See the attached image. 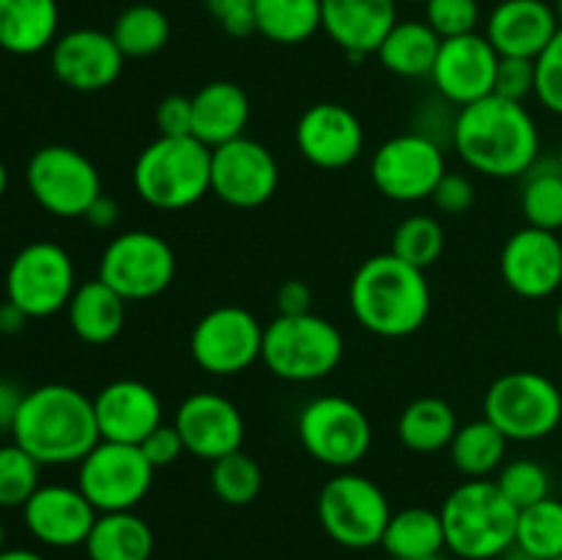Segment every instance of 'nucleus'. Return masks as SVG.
Instances as JSON below:
<instances>
[{
	"label": "nucleus",
	"instance_id": "15",
	"mask_svg": "<svg viewBox=\"0 0 562 560\" xmlns=\"http://www.w3.org/2000/svg\"><path fill=\"white\" fill-rule=\"evenodd\" d=\"M263 327L247 307L220 305L198 318L190 355L212 377H236L261 360Z\"/></svg>",
	"mask_w": 562,
	"mask_h": 560
},
{
	"label": "nucleus",
	"instance_id": "10",
	"mask_svg": "<svg viewBox=\"0 0 562 560\" xmlns=\"http://www.w3.org/2000/svg\"><path fill=\"white\" fill-rule=\"evenodd\" d=\"M25 181L33 201L60 220L86 217L91 203L102 195V176L97 165L64 143L36 148L27 159Z\"/></svg>",
	"mask_w": 562,
	"mask_h": 560
},
{
	"label": "nucleus",
	"instance_id": "55",
	"mask_svg": "<svg viewBox=\"0 0 562 560\" xmlns=\"http://www.w3.org/2000/svg\"><path fill=\"white\" fill-rule=\"evenodd\" d=\"M5 190H9V170H5L3 159H0V198L5 195Z\"/></svg>",
	"mask_w": 562,
	"mask_h": 560
},
{
	"label": "nucleus",
	"instance_id": "41",
	"mask_svg": "<svg viewBox=\"0 0 562 560\" xmlns=\"http://www.w3.org/2000/svg\"><path fill=\"white\" fill-rule=\"evenodd\" d=\"M494 483L510 500V505L519 511L530 508V505L541 503V500L552 494V478H549L547 467L532 459L505 461Z\"/></svg>",
	"mask_w": 562,
	"mask_h": 560
},
{
	"label": "nucleus",
	"instance_id": "21",
	"mask_svg": "<svg viewBox=\"0 0 562 560\" xmlns=\"http://www.w3.org/2000/svg\"><path fill=\"white\" fill-rule=\"evenodd\" d=\"M296 148L322 170L349 168L366 148L362 121L340 102H316L300 115L294 130Z\"/></svg>",
	"mask_w": 562,
	"mask_h": 560
},
{
	"label": "nucleus",
	"instance_id": "32",
	"mask_svg": "<svg viewBox=\"0 0 562 560\" xmlns=\"http://www.w3.org/2000/svg\"><path fill=\"white\" fill-rule=\"evenodd\" d=\"M456 432H459L456 410L437 395H423V399L409 401L398 417V439L412 453L448 450Z\"/></svg>",
	"mask_w": 562,
	"mask_h": 560
},
{
	"label": "nucleus",
	"instance_id": "51",
	"mask_svg": "<svg viewBox=\"0 0 562 560\" xmlns=\"http://www.w3.org/2000/svg\"><path fill=\"white\" fill-rule=\"evenodd\" d=\"M20 388L11 382H0V432H11L16 421V412H20L22 404Z\"/></svg>",
	"mask_w": 562,
	"mask_h": 560
},
{
	"label": "nucleus",
	"instance_id": "60",
	"mask_svg": "<svg viewBox=\"0 0 562 560\" xmlns=\"http://www.w3.org/2000/svg\"><path fill=\"white\" fill-rule=\"evenodd\" d=\"M558 163H560V168H562V146H560V152H558Z\"/></svg>",
	"mask_w": 562,
	"mask_h": 560
},
{
	"label": "nucleus",
	"instance_id": "3",
	"mask_svg": "<svg viewBox=\"0 0 562 560\" xmlns=\"http://www.w3.org/2000/svg\"><path fill=\"white\" fill-rule=\"evenodd\" d=\"M349 307L357 324L379 338H409L431 313L426 269L379 253L357 267L349 283Z\"/></svg>",
	"mask_w": 562,
	"mask_h": 560
},
{
	"label": "nucleus",
	"instance_id": "11",
	"mask_svg": "<svg viewBox=\"0 0 562 560\" xmlns=\"http://www.w3.org/2000/svg\"><path fill=\"white\" fill-rule=\"evenodd\" d=\"M97 278L126 302L154 300L173 283L176 253L151 231H124L102 250Z\"/></svg>",
	"mask_w": 562,
	"mask_h": 560
},
{
	"label": "nucleus",
	"instance_id": "14",
	"mask_svg": "<svg viewBox=\"0 0 562 560\" xmlns=\"http://www.w3.org/2000/svg\"><path fill=\"white\" fill-rule=\"evenodd\" d=\"M448 173L445 152L426 132H404L373 152L371 179L384 198L415 203L431 198L442 176Z\"/></svg>",
	"mask_w": 562,
	"mask_h": 560
},
{
	"label": "nucleus",
	"instance_id": "38",
	"mask_svg": "<svg viewBox=\"0 0 562 560\" xmlns=\"http://www.w3.org/2000/svg\"><path fill=\"white\" fill-rule=\"evenodd\" d=\"M209 481H212V492L217 494V500L239 508V505H250L261 494L263 470L245 450H234V453L212 461Z\"/></svg>",
	"mask_w": 562,
	"mask_h": 560
},
{
	"label": "nucleus",
	"instance_id": "40",
	"mask_svg": "<svg viewBox=\"0 0 562 560\" xmlns=\"http://www.w3.org/2000/svg\"><path fill=\"white\" fill-rule=\"evenodd\" d=\"M42 486V464L16 443L0 445V508H22Z\"/></svg>",
	"mask_w": 562,
	"mask_h": 560
},
{
	"label": "nucleus",
	"instance_id": "47",
	"mask_svg": "<svg viewBox=\"0 0 562 560\" xmlns=\"http://www.w3.org/2000/svg\"><path fill=\"white\" fill-rule=\"evenodd\" d=\"M137 448H140V453L146 456L154 470L173 464V461L181 459V453H187L181 434L176 432V426H165V423L154 428Z\"/></svg>",
	"mask_w": 562,
	"mask_h": 560
},
{
	"label": "nucleus",
	"instance_id": "4",
	"mask_svg": "<svg viewBox=\"0 0 562 560\" xmlns=\"http://www.w3.org/2000/svg\"><path fill=\"white\" fill-rule=\"evenodd\" d=\"M445 547L459 560H497L516 544L519 508L499 492L494 478H467L439 508Z\"/></svg>",
	"mask_w": 562,
	"mask_h": 560
},
{
	"label": "nucleus",
	"instance_id": "7",
	"mask_svg": "<svg viewBox=\"0 0 562 560\" xmlns=\"http://www.w3.org/2000/svg\"><path fill=\"white\" fill-rule=\"evenodd\" d=\"M483 417L508 443H538L562 423V390L538 371H510L492 382L483 399Z\"/></svg>",
	"mask_w": 562,
	"mask_h": 560
},
{
	"label": "nucleus",
	"instance_id": "45",
	"mask_svg": "<svg viewBox=\"0 0 562 560\" xmlns=\"http://www.w3.org/2000/svg\"><path fill=\"white\" fill-rule=\"evenodd\" d=\"M203 5L228 36L247 38L256 33L258 0H203Z\"/></svg>",
	"mask_w": 562,
	"mask_h": 560
},
{
	"label": "nucleus",
	"instance_id": "35",
	"mask_svg": "<svg viewBox=\"0 0 562 560\" xmlns=\"http://www.w3.org/2000/svg\"><path fill=\"white\" fill-rule=\"evenodd\" d=\"M322 31V0H258L256 33L274 44H302Z\"/></svg>",
	"mask_w": 562,
	"mask_h": 560
},
{
	"label": "nucleus",
	"instance_id": "30",
	"mask_svg": "<svg viewBox=\"0 0 562 560\" xmlns=\"http://www.w3.org/2000/svg\"><path fill=\"white\" fill-rule=\"evenodd\" d=\"M439 44H442V38L437 36V31L426 20L395 22L393 31L379 44L376 58L384 69L398 77H406V80L431 77Z\"/></svg>",
	"mask_w": 562,
	"mask_h": 560
},
{
	"label": "nucleus",
	"instance_id": "29",
	"mask_svg": "<svg viewBox=\"0 0 562 560\" xmlns=\"http://www.w3.org/2000/svg\"><path fill=\"white\" fill-rule=\"evenodd\" d=\"M88 560H151L154 533L135 511L99 514L86 541Z\"/></svg>",
	"mask_w": 562,
	"mask_h": 560
},
{
	"label": "nucleus",
	"instance_id": "12",
	"mask_svg": "<svg viewBox=\"0 0 562 560\" xmlns=\"http://www.w3.org/2000/svg\"><path fill=\"white\" fill-rule=\"evenodd\" d=\"M154 483V467L137 445L99 439L77 464V489L99 514L135 511Z\"/></svg>",
	"mask_w": 562,
	"mask_h": 560
},
{
	"label": "nucleus",
	"instance_id": "27",
	"mask_svg": "<svg viewBox=\"0 0 562 560\" xmlns=\"http://www.w3.org/2000/svg\"><path fill=\"white\" fill-rule=\"evenodd\" d=\"M69 327L82 344L104 346L121 335L126 324V300L99 278L77 285L69 305Z\"/></svg>",
	"mask_w": 562,
	"mask_h": 560
},
{
	"label": "nucleus",
	"instance_id": "49",
	"mask_svg": "<svg viewBox=\"0 0 562 560\" xmlns=\"http://www.w3.org/2000/svg\"><path fill=\"white\" fill-rule=\"evenodd\" d=\"M313 291L305 280H285L278 289V316H302L311 313Z\"/></svg>",
	"mask_w": 562,
	"mask_h": 560
},
{
	"label": "nucleus",
	"instance_id": "28",
	"mask_svg": "<svg viewBox=\"0 0 562 560\" xmlns=\"http://www.w3.org/2000/svg\"><path fill=\"white\" fill-rule=\"evenodd\" d=\"M58 0H0V49L36 55L58 38Z\"/></svg>",
	"mask_w": 562,
	"mask_h": 560
},
{
	"label": "nucleus",
	"instance_id": "54",
	"mask_svg": "<svg viewBox=\"0 0 562 560\" xmlns=\"http://www.w3.org/2000/svg\"><path fill=\"white\" fill-rule=\"evenodd\" d=\"M497 560H538V558H536V555H530V552H527V549H521L519 544H514V547H508V549H505V552L499 555Z\"/></svg>",
	"mask_w": 562,
	"mask_h": 560
},
{
	"label": "nucleus",
	"instance_id": "20",
	"mask_svg": "<svg viewBox=\"0 0 562 560\" xmlns=\"http://www.w3.org/2000/svg\"><path fill=\"white\" fill-rule=\"evenodd\" d=\"M173 426L184 439L187 453L209 464L241 450L245 443V417L239 406L212 390L187 395L176 410Z\"/></svg>",
	"mask_w": 562,
	"mask_h": 560
},
{
	"label": "nucleus",
	"instance_id": "24",
	"mask_svg": "<svg viewBox=\"0 0 562 560\" xmlns=\"http://www.w3.org/2000/svg\"><path fill=\"white\" fill-rule=\"evenodd\" d=\"M398 22V0H322V31L360 64Z\"/></svg>",
	"mask_w": 562,
	"mask_h": 560
},
{
	"label": "nucleus",
	"instance_id": "25",
	"mask_svg": "<svg viewBox=\"0 0 562 560\" xmlns=\"http://www.w3.org/2000/svg\"><path fill=\"white\" fill-rule=\"evenodd\" d=\"M558 31V14L547 0H503L488 14L483 36L492 42L499 58L536 60Z\"/></svg>",
	"mask_w": 562,
	"mask_h": 560
},
{
	"label": "nucleus",
	"instance_id": "33",
	"mask_svg": "<svg viewBox=\"0 0 562 560\" xmlns=\"http://www.w3.org/2000/svg\"><path fill=\"white\" fill-rule=\"evenodd\" d=\"M505 450H508L505 434L488 417H477L459 426L448 453L464 478H488L497 475L499 467L505 464Z\"/></svg>",
	"mask_w": 562,
	"mask_h": 560
},
{
	"label": "nucleus",
	"instance_id": "19",
	"mask_svg": "<svg viewBox=\"0 0 562 560\" xmlns=\"http://www.w3.org/2000/svg\"><path fill=\"white\" fill-rule=\"evenodd\" d=\"M505 285L525 300H547L562 285V236L554 231H514L499 253Z\"/></svg>",
	"mask_w": 562,
	"mask_h": 560
},
{
	"label": "nucleus",
	"instance_id": "34",
	"mask_svg": "<svg viewBox=\"0 0 562 560\" xmlns=\"http://www.w3.org/2000/svg\"><path fill=\"white\" fill-rule=\"evenodd\" d=\"M519 206L527 225L543 231H562V168L554 159H538L521 176Z\"/></svg>",
	"mask_w": 562,
	"mask_h": 560
},
{
	"label": "nucleus",
	"instance_id": "31",
	"mask_svg": "<svg viewBox=\"0 0 562 560\" xmlns=\"http://www.w3.org/2000/svg\"><path fill=\"white\" fill-rule=\"evenodd\" d=\"M379 547L393 560H415L442 555L445 527L439 511L426 505H412V508L393 511Z\"/></svg>",
	"mask_w": 562,
	"mask_h": 560
},
{
	"label": "nucleus",
	"instance_id": "58",
	"mask_svg": "<svg viewBox=\"0 0 562 560\" xmlns=\"http://www.w3.org/2000/svg\"><path fill=\"white\" fill-rule=\"evenodd\" d=\"M3 549H5V525L0 522V552H3Z\"/></svg>",
	"mask_w": 562,
	"mask_h": 560
},
{
	"label": "nucleus",
	"instance_id": "57",
	"mask_svg": "<svg viewBox=\"0 0 562 560\" xmlns=\"http://www.w3.org/2000/svg\"><path fill=\"white\" fill-rule=\"evenodd\" d=\"M554 14H558V22L562 27V0H554Z\"/></svg>",
	"mask_w": 562,
	"mask_h": 560
},
{
	"label": "nucleus",
	"instance_id": "52",
	"mask_svg": "<svg viewBox=\"0 0 562 560\" xmlns=\"http://www.w3.org/2000/svg\"><path fill=\"white\" fill-rule=\"evenodd\" d=\"M27 318H31V316H27L22 307H16L11 300L0 302V333H3V335L20 333V329L27 324Z\"/></svg>",
	"mask_w": 562,
	"mask_h": 560
},
{
	"label": "nucleus",
	"instance_id": "5",
	"mask_svg": "<svg viewBox=\"0 0 562 560\" xmlns=\"http://www.w3.org/2000/svg\"><path fill=\"white\" fill-rule=\"evenodd\" d=\"M132 184L140 201L159 212H181L212 192V148L192 135L148 143L135 159Z\"/></svg>",
	"mask_w": 562,
	"mask_h": 560
},
{
	"label": "nucleus",
	"instance_id": "42",
	"mask_svg": "<svg viewBox=\"0 0 562 560\" xmlns=\"http://www.w3.org/2000/svg\"><path fill=\"white\" fill-rule=\"evenodd\" d=\"M426 22L439 38L477 33L481 25V3L477 0H426Z\"/></svg>",
	"mask_w": 562,
	"mask_h": 560
},
{
	"label": "nucleus",
	"instance_id": "18",
	"mask_svg": "<svg viewBox=\"0 0 562 560\" xmlns=\"http://www.w3.org/2000/svg\"><path fill=\"white\" fill-rule=\"evenodd\" d=\"M499 55L483 33L442 38L437 53V64L431 69V82L439 97L456 108L486 99L494 93V75H497Z\"/></svg>",
	"mask_w": 562,
	"mask_h": 560
},
{
	"label": "nucleus",
	"instance_id": "50",
	"mask_svg": "<svg viewBox=\"0 0 562 560\" xmlns=\"http://www.w3.org/2000/svg\"><path fill=\"white\" fill-rule=\"evenodd\" d=\"M86 220L93 225V228H99V231L113 228V225L119 223V203H115L113 198L104 195V192H102V195H99L97 201L91 203V209L86 212Z\"/></svg>",
	"mask_w": 562,
	"mask_h": 560
},
{
	"label": "nucleus",
	"instance_id": "9",
	"mask_svg": "<svg viewBox=\"0 0 562 560\" xmlns=\"http://www.w3.org/2000/svg\"><path fill=\"white\" fill-rule=\"evenodd\" d=\"M300 443L318 464L351 470L373 445V423L360 404L346 395H318L296 417Z\"/></svg>",
	"mask_w": 562,
	"mask_h": 560
},
{
	"label": "nucleus",
	"instance_id": "23",
	"mask_svg": "<svg viewBox=\"0 0 562 560\" xmlns=\"http://www.w3.org/2000/svg\"><path fill=\"white\" fill-rule=\"evenodd\" d=\"M99 437L108 443L140 445L162 426V401L157 390L137 379H115L93 395Z\"/></svg>",
	"mask_w": 562,
	"mask_h": 560
},
{
	"label": "nucleus",
	"instance_id": "26",
	"mask_svg": "<svg viewBox=\"0 0 562 560\" xmlns=\"http://www.w3.org/2000/svg\"><path fill=\"white\" fill-rule=\"evenodd\" d=\"M250 121V99L236 82H206L192 97V137L217 148L245 135Z\"/></svg>",
	"mask_w": 562,
	"mask_h": 560
},
{
	"label": "nucleus",
	"instance_id": "17",
	"mask_svg": "<svg viewBox=\"0 0 562 560\" xmlns=\"http://www.w3.org/2000/svg\"><path fill=\"white\" fill-rule=\"evenodd\" d=\"M124 53L113 33L97 27H77L55 38L49 69L60 86L80 93H97L113 86L124 71Z\"/></svg>",
	"mask_w": 562,
	"mask_h": 560
},
{
	"label": "nucleus",
	"instance_id": "48",
	"mask_svg": "<svg viewBox=\"0 0 562 560\" xmlns=\"http://www.w3.org/2000/svg\"><path fill=\"white\" fill-rule=\"evenodd\" d=\"M159 135L165 137H187L192 135V97L184 93H170L157 108Z\"/></svg>",
	"mask_w": 562,
	"mask_h": 560
},
{
	"label": "nucleus",
	"instance_id": "61",
	"mask_svg": "<svg viewBox=\"0 0 562 560\" xmlns=\"http://www.w3.org/2000/svg\"><path fill=\"white\" fill-rule=\"evenodd\" d=\"M554 560H562V555H560V558H554Z\"/></svg>",
	"mask_w": 562,
	"mask_h": 560
},
{
	"label": "nucleus",
	"instance_id": "22",
	"mask_svg": "<svg viewBox=\"0 0 562 560\" xmlns=\"http://www.w3.org/2000/svg\"><path fill=\"white\" fill-rule=\"evenodd\" d=\"M99 511L86 494L66 483H42L22 505V522L38 544L53 549L86 547Z\"/></svg>",
	"mask_w": 562,
	"mask_h": 560
},
{
	"label": "nucleus",
	"instance_id": "2",
	"mask_svg": "<svg viewBox=\"0 0 562 560\" xmlns=\"http://www.w3.org/2000/svg\"><path fill=\"white\" fill-rule=\"evenodd\" d=\"M11 437L42 467L80 464L102 439L93 399L60 382L38 384L22 395Z\"/></svg>",
	"mask_w": 562,
	"mask_h": 560
},
{
	"label": "nucleus",
	"instance_id": "36",
	"mask_svg": "<svg viewBox=\"0 0 562 560\" xmlns=\"http://www.w3.org/2000/svg\"><path fill=\"white\" fill-rule=\"evenodd\" d=\"M110 33H113L124 58H148L168 44L170 20L157 5L137 3L121 11Z\"/></svg>",
	"mask_w": 562,
	"mask_h": 560
},
{
	"label": "nucleus",
	"instance_id": "43",
	"mask_svg": "<svg viewBox=\"0 0 562 560\" xmlns=\"http://www.w3.org/2000/svg\"><path fill=\"white\" fill-rule=\"evenodd\" d=\"M536 99L549 113L562 115V27L536 58Z\"/></svg>",
	"mask_w": 562,
	"mask_h": 560
},
{
	"label": "nucleus",
	"instance_id": "62",
	"mask_svg": "<svg viewBox=\"0 0 562 560\" xmlns=\"http://www.w3.org/2000/svg\"><path fill=\"white\" fill-rule=\"evenodd\" d=\"M423 3H426V0H423Z\"/></svg>",
	"mask_w": 562,
	"mask_h": 560
},
{
	"label": "nucleus",
	"instance_id": "46",
	"mask_svg": "<svg viewBox=\"0 0 562 560\" xmlns=\"http://www.w3.org/2000/svg\"><path fill=\"white\" fill-rule=\"evenodd\" d=\"M431 201L442 214H464L475 203V184L470 181V176L448 170L434 190Z\"/></svg>",
	"mask_w": 562,
	"mask_h": 560
},
{
	"label": "nucleus",
	"instance_id": "39",
	"mask_svg": "<svg viewBox=\"0 0 562 560\" xmlns=\"http://www.w3.org/2000/svg\"><path fill=\"white\" fill-rule=\"evenodd\" d=\"M445 250V228L431 214H412L401 220L398 228L393 231V245L390 253L401 261L412 264L417 269H428L442 258Z\"/></svg>",
	"mask_w": 562,
	"mask_h": 560
},
{
	"label": "nucleus",
	"instance_id": "1",
	"mask_svg": "<svg viewBox=\"0 0 562 560\" xmlns=\"http://www.w3.org/2000/svg\"><path fill=\"white\" fill-rule=\"evenodd\" d=\"M450 143L467 168L492 179H521L541 159V132L527 104L494 93L459 108Z\"/></svg>",
	"mask_w": 562,
	"mask_h": 560
},
{
	"label": "nucleus",
	"instance_id": "6",
	"mask_svg": "<svg viewBox=\"0 0 562 560\" xmlns=\"http://www.w3.org/2000/svg\"><path fill=\"white\" fill-rule=\"evenodd\" d=\"M344 335L329 318L316 313L274 316L263 327L261 362L283 382L305 384L329 377L344 360Z\"/></svg>",
	"mask_w": 562,
	"mask_h": 560
},
{
	"label": "nucleus",
	"instance_id": "8",
	"mask_svg": "<svg viewBox=\"0 0 562 560\" xmlns=\"http://www.w3.org/2000/svg\"><path fill=\"white\" fill-rule=\"evenodd\" d=\"M316 514L335 544L346 549H371L382 544L393 508L376 481L340 470L318 492Z\"/></svg>",
	"mask_w": 562,
	"mask_h": 560
},
{
	"label": "nucleus",
	"instance_id": "44",
	"mask_svg": "<svg viewBox=\"0 0 562 560\" xmlns=\"http://www.w3.org/2000/svg\"><path fill=\"white\" fill-rule=\"evenodd\" d=\"M494 97L521 104L536 97V60L499 58L497 75H494Z\"/></svg>",
	"mask_w": 562,
	"mask_h": 560
},
{
	"label": "nucleus",
	"instance_id": "13",
	"mask_svg": "<svg viewBox=\"0 0 562 560\" xmlns=\"http://www.w3.org/2000/svg\"><path fill=\"white\" fill-rule=\"evenodd\" d=\"M75 289V261L55 242H31L5 269V300L31 318H47L64 311Z\"/></svg>",
	"mask_w": 562,
	"mask_h": 560
},
{
	"label": "nucleus",
	"instance_id": "59",
	"mask_svg": "<svg viewBox=\"0 0 562 560\" xmlns=\"http://www.w3.org/2000/svg\"><path fill=\"white\" fill-rule=\"evenodd\" d=\"M415 560H448L445 555H431V558H415Z\"/></svg>",
	"mask_w": 562,
	"mask_h": 560
},
{
	"label": "nucleus",
	"instance_id": "56",
	"mask_svg": "<svg viewBox=\"0 0 562 560\" xmlns=\"http://www.w3.org/2000/svg\"><path fill=\"white\" fill-rule=\"evenodd\" d=\"M554 333H558V338L562 344V300L558 302V311H554Z\"/></svg>",
	"mask_w": 562,
	"mask_h": 560
},
{
	"label": "nucleus",
	"instance_id": "53",
	"mask_svg": "<svg viewBox=\"0 0 562 560\" xmlns=\"http://www.w3.org/2000/svg\"><path fill=\"white\" fill-rule=\"evenodd\" d=\"M0 560H47L42 552L36 549H25V547H5L0 552Z\"/></svg>",
	"mask_w": 562,
	"mask_h": 560
},
{
	"label": "nucleus",
	"instance_id": "16",
	"mask_svg": "<svg viewBox=\"0 0 562 560\" xmlns=\"http://www.w3.org/2000/svg\"><path fill=\"white\" fill-rule=\"evenodd\" d=\"M280 168L263 143L241 135L212 148V192L234 209H258L278 192Z\"/></svg>",
	"mask_w": 562,
	"mask_h": 560
},
{
	"label": "nucleus",
	"instance_id": "37",
	"mask_svg": "<svg viewBox=\"0 0 562 560\" xmlns=\"http://www.w3.org/2000/svg\"><path fill=\"white\" fill-rule=\"evenodd\" d=\"M516 544L538 560H554L562 555V500L549 494L541 503L519 511Z\"/></svg>",
	"mask_w": 562,
	"mask_h": 560
}]
</instances>
